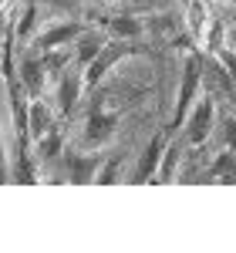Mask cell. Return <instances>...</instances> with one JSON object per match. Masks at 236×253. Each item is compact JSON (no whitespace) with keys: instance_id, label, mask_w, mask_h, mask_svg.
<instances>
[{"instance_id":"16","label":"cell","mask_w":236,"mask_h":253,"mask_svg":"<svg viewBox=\"0 0 236 253\" xmlns=\"http://www.w3.org/2000/svg\"><path fill=\"white\" fill-rule=\"evenodd\" d=\"M230 145H233V152H236V122L230 125Z\"/></svg>"},{"instance_id":"15","label":"cell","mask_w":236,"mask_h":253,"mask_svg":"<svg viewBox=\"0 0 236 253\" xmlns=\"http://www.w3.org/2000/svg\"><path fill=\"white\" fill-rule=\"evenodd\" d=\"M91 3H98V7H118L121 0H91Z\"/></svg>"},{"instance_id":"17","label":"cell","mask_w":236,"mask_h":253,"mask_svg":"<svg viewBox=\"0 0 236 253\" xmlns=\"http://www.w3.org/2000/svg\"><path fill=\"white\" fill-rule=\"evenodd\" d=\"M226 3H233V7H236V0H226Z\"/></svg>"},{"instance_id":"14","label":"cell","mask_w":236,"mask_h":253,"mask_svg":"<svg viewBox=\"0 0 236 253\" xmlns=\"http://www.w3.org/2000/svg\"><path fill=\"white\" fill-rule=\"evenodd\" d=\"M7 142H3V128H0V182H7Z\"/></svg>"},{"instance_id":"11","label":"cell","mask_w":236,"mask_h":253,"mask_svg":"<svg viewBox=\"0 0 236 253\" xmlns=\"http://www.w3.org/2000/svg\"><path fill=\"white\" fill-rule=\"evenodd\" d=\"M10 34H14L20 44H31V38L38 34V3H34V0H27V3H24V10H20L17 24L10 27Z\"/></svg>"},{"instance_id":"12","label":"cell","mask_w":236,"mask_h":253,"mask_svg":"<svg viewBox=\"0 0 236 253\" xmlns=\"http://www.w3.org/2000/svg\"><path fill=\"white\" fill-rule=\"evenodd\" d=\"M118 166H121V159H108L105 166H98L95 182H118Z\"/></svg>"},{"instance_id":"4","label":"cell","mask_w":236,"mask_h":253,"mask_svg":"<svg viewBox=\"0 0 236 253\" xmlns=\"http://www.w3.org/2000/svg\"><path fill=\"white\" fill-rule=\"evenodd\" d=\"M84 24L78 20H54V24H40L38 34L31 38V51L34 54H54V51H71V44L78 41Z\"/></svg>"},{"instance_id":"2","label":"cell","mask_w":236,"mask_h":253,"mask_svg":"<svg viewBox=\"0 0 236 253\" xmlns=\"http://www.w3.org/2000/svg\"><path fill=\"white\" fill-rule=\"evenodd\" d=\"M132 54H135V41H105V47H101L98 54L88 61V68L81 71L84 91L98 88L101 81L108 78V75H112V71H115L125 58H132Z\"/></svg>"},{"instance_id":"5","label":"cell","mask_w":236,"mask_h":253,"mask_svg":"<svg viewBox=\"0 0 236 253\" xmlns=\"http://www.w3.org/2000/svg\"><path fill=\"white\" fill-rule=\"evenodd\" d=\"M202 95V68H199V58H186L182 64V81H179V95H176V108H172V125L169 128H176L182 125V118L189 115V108H193V101Z\"/></svg>"},{"instance_id":"3","label":"cell","mask_w":236,"mask_h":253,"mask_svg":"<svg viewBox=\"0 0 236 253\" xmlns=\"http://www.w3.org/2000/svg\"><path fill=\"white\" fill-rule=\"evenodd\" d=\"M115 138H118V112L95 108L84 118V128H81V152H105Z\"/></svg>"},{"instance_id":"7","label":"cell","mask_w":236,"mask_h":253,"mask_svg":"<svg viewBox=\"0 0 236 253\" xmlns=\"http://www.w3.org/2000/svg\"><path fill=\"white\" fill-rule=\"evenodd\" d=\"M165 142H169L165 135H156L145 145V152H142V159H138V166H135V182H152L156 179V169H158V159H162Z\"/></svg>"},{"instance_id":"8","label":"cell","mask_w":236,"mask_h":253,"mask_svg":"<svg viewBox=\"0 0 236 253\" xmlns=\"http://www.w3.org/2000/svg\"><path fill=\"white\" fill-rule=\"evenodd\" d=\"M101 166L98 152H71L68 156V172H71V182H95Z\"/></svg>"},{"instance_id":"13","label":"cell","mask_w":236,"mask_h":253,"mask_svg":"<svg viewBox=\"0 0 236 253\" xmlns=\"http://www.w3.org/2000/svg\"><path fill=\"white\" fill-rule=\"evenodd\" d=\"M10 10L14 7H7V10H0V44L10 38V27H14V20H10Z\"/></svg>"},{"instance_id":"10","label":"cell","mask_w":236,"mask_h":253,"mask_svg":"<svg viewBox=\"0 0 236 253\" xmlns=\"http://www.w3.org/2000/svg\"><path fill=\"white\" fill-rule=\"evenodd\" d=\"M105 34H112V38H121V41H138L145 34V24L132 14H118L105 24Z\"/></svg>"},{"instance_id":"6","label":"cell","mask_w":236,"mask_h":253,"mask_svg":"<svg viewBox=\"0 0 236 253\" xmlns=\"http://www.w3.org/2000/svg\"><path fill=\"white\" fill-rule=\"evenodd\" d=\"M182 20H186V31H189L193 44L202 51V44H206L213 24H216V17H213V3H209V0H186Z\"/></svg>"},{"instance_id":"1","label":"cell","mask_w":236,"mask_h":253,"mask_svg":"<svg viewBox=\"0 0 236 253\" xmlns=\"http://www.w3.org/2000/svg\"><path fill=\"white\" fill-rule=\"evenodd\" d=\"M213 128H216V98L202 91V95L193 101L189 115L182 118V125H179V142H182L186 149H199V145L209 142Z\"/></svg>"},{"instance_id":"9","label":"cell","mask_w":236,"mask_h":253,"mask_svg":"<svg viewBox=\"0 0 236 253\" xmlns=\"http://www.w3.org/2000/svg\"><path fill=\"white\" fill-rule=\"evenodd\" d=\"M182 142L172 138V142H165V149H162V159H158V169H156V182H172L176 179V169H179V159H182Z\"/></svg>"}]
</instances>
